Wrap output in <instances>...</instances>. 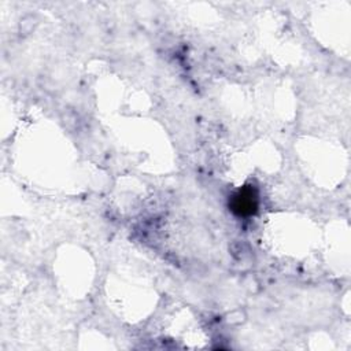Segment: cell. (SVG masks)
<instances>
[{"instance_id": "1", "label": "cell", "mask_w": 351, "mask_h": 351, "mask_svg": "<svg viewBox=\"0 0 351 351\" xmlns=\"http://www.w3.org/2000/svg\"><path fill=\"white\" fill-rule=\"evenodd\" d=\"M258 191L252 185L241 186L230 199L229 207L239 217H251L258 211Z\"/></svg>"}]
</instances>
